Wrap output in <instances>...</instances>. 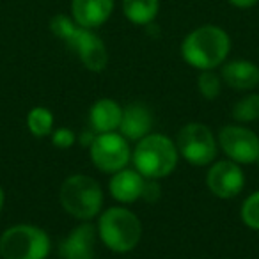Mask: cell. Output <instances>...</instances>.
Returning a JSON list of instances; mask_svg holds the SVG:
<instances>
[{
	"label": "cell",
	"instance_id": "1",
	"mask_svg": "<svg viewBox=\"0 0 259 259\" xmlns=\"http://www.w3.org/2000/svg\"><path fill=\"white\" fill-rule=\"evenodd\" d=\"M231 52V37L222 27L201 25L194 29L181 43V57L188 66L208 71L226 62Z\"/></svg>",
	"mask_w": 259,
	"mask_h": 259
},
{
	"label": "cell",
	"instance_id": "24",
	"mask_svg": "<svg viewBox=\"0 0 259 259\" xmlns=\"http://www.w3.org/2000/svg\"><path fill=\"white\" fill-rule=\"evenodd\" d=\"M229 4H233L234 8H240V9H248L252 6L257 4V0H227Z\"/></svg>",
	"mask_w": 259,
	"mask_h": 259
},
{
	"label": "cell",
	"instance_id": "3",
	"mask_svg": "<svg viewBox=\"0 0 259 259\" xmlns=\"http://www.w3.org/2000/svg\"><path fill=\"white\" fill-rule=\"evenodd\" d=\"M180 153L172 141L163 134H149L137 142L132 162L146 180H162L174 172Z\"/></svg>",
	"mask_w": 259,
	"mask_h": 259
},
{
	"label": "cell",
	"instance_id": "19",
	"mask_svg": "<svg viewBox=\"0 0 259 259\" xmlns=\"http://www.w3.org/2000/svg\"><path fill=\"white\" fill-rule=\"evenodd\" d=\"M233 117L241 124L259 121V93L247 94L240 101H236V105L233 107Z\"/></svg>",
	"mask_w": 259,
	"mask_h": 259
},
{
	"label": "cell",
	"instance_id": "5",
	"mask_svg": "<svg viewBox=\"0 0 259 259\" xmlns=\"http://www.w3.org/2000/svg\"><path fill=\"white\" fill-rule=\"evenodd\" d=\"M59 201L66 213L76 220L89 222L103 208V190L100 183L85 174L68 176L61 185Z\"/></svg>",
	"mask_w": 259,
	"mask_h": 259
},
{
	"label": "cell",
	"instance_id": "22",
	"mask_svg": "<svg viewBox=\"0 0 259 259\" xmlns=\"http://www.w3.org/2000/svg\"><path fill=\"white\" fill-rule=\"evenodd\" d=\"M76 137L69 128H57L52 132V144L59 149H69L75 144Z\"/></svg>",
	"mask_w": 259,
	"mask_h": 259
},
{
	"label": "cell",
	"instance_id": "15",
	"mask_svg": "<svg viewBox=\"0 0 259 259\" xmlns=\"http://www.w3.org/2000/svg\"><path fill=\"white\" fill-rule=\"evenodd\" d=\"M222 82L234 91H252L259 85V66L250 61L236 59L222 64Z\"/></svg>",
	"mask_w": 259,
	"mask_h": 259
},
{
	"label": "cell",
	"instance_id": "17",
	"mask_svg": "<svg viewBox=\"0 0 259 259\" xmlns=\"http://www.w3.org/2000/svg\"><path fill=\"white\" fill-rule=\"evenodd\" d=\"M158 11L160 0H122V13L135 25H149Z\"/></svg>",
	"mask_w": 259,
	"mask_h": 259
},
{
	"label": "cell",
	"instance_id": "18",
	"mask_svg": "<svg viewBox=\"0 0 259 259\" xmlns=\"http://www.w3.org/2000/svg\"><path fill=\"white\" fill-rule=\"evenodd\" d=\"M27 128L34 137H48L54 132V114L47 107H34L27 114Z\"/></svg>",
	"mask_w": 259,
	"mask_h": 259
},
{
	"label": "cell",
	"instance_id": "12",
	"mask_svg": "<svg viewBox=\"0 0 259 259\" xmlns=\"http://www.w3.org/2000/svg\"><path fill=\"white\" fill-rule=\"evenodd\" d=\"M115 0H71V18L83 29L101 27L114 11Z\"/></svg>",
	"mask_w": 259,
	"mask_h": 259
},
{
	"label": "cell",
	"instance_id": "6",
	"mask_svg": "<svg viewBox=\"0 0 259 259\" xmlns=\"http://www.w3.org/2000/svg\"><path fill=\"white\" fill-rule=\"evenodd\" d=\"M52 252V240L45 229L30 224H16L0 236L2 259H47Z\"/></svg>",
	"mask_w": 259,
	"mask_h": 259
},
{
	"label": "cell",
	"instance_id": "9",
	"mask_svg": "<svg viewBox=\"0 0 259 259\" xmlns=\"http://www.w3.org/2000/svg\"><path fill=\"white\" fill-rule=\"evenodd\" d=\"M219 144L229 160L240 165L257 163L259 160V137L252 130L241 124L224 126L219 134Z\"/></svg>",
	"mask_w": 259,
	"mask_h": 259
},
{
	"label": "cell",
	"instance_id": "16",
	"mask_svg": "<svg viewBox=\"0 0 259 259\" xmlns=\"http://www.w3.org/2000/svg\"><path fill=\"white\" fill-rule=\"evenodd\" d=\"M121 117H122V108L119 107L117 101L110 100V98L98 100L89 110L91 128L96 134H108V132L119 130Z\"/></svg>",
	"mask_w": 259,
	"mask_h": 259
},
{
	"label": "cell",
	"instance_id": "25",
	"mask_svg": "<svg viewBox=\"0 0 259 259\" xmlns=\"http://www.w3.org/2000/svg\"><path fill=\"white\" fill-rule=\"evenodd\" d=\"M4 204H6V192H4V188L0 187V211L4 209Z\"/></svg>",
	"mask_w": 259,
	"mask_h": 259
},
{
	"label": "cell",
	"instance_id": "14",
	"mask_svg": "<svg viewBox=\"0 0 259 259\" xmlns=\"http://www.w3.org/2000/svg\"><path fill=\"white\" fill-rule=\"evenodd\" d=\"M144 183L146 178L137 169H122L112 174L110 181H108V190L117 202L132 204V202L142 199Z\"/></svg>",
	"mask_w": 259,
	"mask_h": 259
},
{
	"label": "cell",
	"instance_id": "4",
	"mask_svg": "<svg viewBox=\"0 0 259 259\" xmlns=\"http://www.w3.org/2000/svg\"><path fill=\"white\" fill-rule=\"evenodd\" d=\"M96 229L105 247L117 254L134 250L142 238V224L139 217L122 206L105 209L98 219Z\"/></svg>",
	"mask_w": 259,
	"mask_h": 259
},
{
	"label": "cell",
	"instance_id": "13",
	"mask_svg": "<svg viewBox=\"0 0 259 259\" xmlns=\"http://www.w3.org/2000/svg\"><path fill=\"white\" fill-rule=\"evenodd\" d=\"M151 128H153V114L146 105L132 103L126 108H122L119 134L126 141L139 142L146 135L151 134Z\"/></svg>",
	"mask_w": 259,
	"mask_h": 259
},
{
	"label": "cell",
	"instance_id": "21",
	"mask_svg": "<svg viewBox=\"0 0 259 259\" xmlns=\"http://www.w3.org/2000/svg\"><path fill=\"white\" fill-rule=\"evenodd\" d=\"M241 220L247 227L259 231V190L250 194L241 204Z\"/></svg>",
	"mask_w": 259,
	"mask_h": 259
},
{
	"label": "cell",
	"instance_id": "2",
	"mask_svg": "<svg viewBox=\"0 0 259 259\" xmlns=\"http://www.w3.org/2000/svg\"><path fill=\"white\" fill-rule=\"evenodd\" d=\"M50 30L57 39L64 41L68 48L76 52L83 68H87L93 73H100L107 68V47L94 30L80 27L68 15H55L50 20Z\"/></svg>",
	"mask_w": 259,
	"mask_h": 259
},
{
	"label": "cell",
	"instance_id": "10",
	"mask_svg": "<svg viewBox=\"0 0 259 259\" xmlns=\"http://www.w3.org/2000/svg\"><path fill=\"white\" fill-rule=\"evenodd\" d=\"M206 185L209 192L220 199H233L243 190L245 174L240 163L233 160H220L209 165L206 174Z\"/></svg>",
	"mask_w": 259,
	"mask_h": 259
},
{
	"label": "cell",
	"instance_id": "23",
	"mask_svg": "<svg viewBox=\"0 0 259 259\" xmlns=\"http://www.w3.org/2000/svg\"><path fill=\"white\" fill-rule=\"evenodd\" d=\"M142 199L149 204L156 202L160 199V185L158 180H146L144 190H142Z\"/></svg>",
	"mask_w": 259,
	"mask_h": 259
},
{
	"label": "cell",
	"instance_id": "11",
	"mask_svg": "<svg viewBox=\"0 0 259 259\" xmlns=\"http://www.w3.org/2000/svg\"><path fill=\"white\" fill-rule=\"evenodd\" d=\"M98 229L89 222H83L69 231V234L59 243L61 259H94Z\"/></svg>",
	"mask_w": 259,
	"mask_h": 259
},
{
	"label": "cell",
	"instance_id": "20",
	"mask_svg": "<svg viewBox=\"0 0 259 259\" xmlns=\"http://www.w3.org/2000/svg\"><path fill=\"white\" fill-rule=\"evenodd\" d=\"M197 89L206 100H215L222 91V76L217 75L213 69L201 71V75L197 76Z\"/></svg>",
	"mask_w": 259,
	"mask_h": 259
},
{
	"label": "cell",
	"instance_id": "8",
	"mask_svg": "<svg viewBox=\"0 0 259 259\" xmlns=\"http://www.w3.org/2000/svg\"><path fill=\"white\" fill-rule=\"evenodd\" d=\"M91 160L101 172L114 174L117 170L126 169L132 160L130 144L121 134L108 132V134H98L93 144L89 146Z\"/></svg>",
	"mask_w": 259,
	"mask_h": 259
},
{
	"label": "cell",
	"instance_id": "7",
	"mask_svg": "<svg viewBox=\"0 0 259 259\" xmlns=\"http://www.w3.org/2000/svg\"><path fill=\"white\" fill-rule=\"evenodd\" d=\"M178 153L190 165L206 167L215 162L217 141L213 132L202 122H188L178 134Z\"/></svg>",
	"mask_w": 259,
	"mask_h": 259
}]
</instances>
